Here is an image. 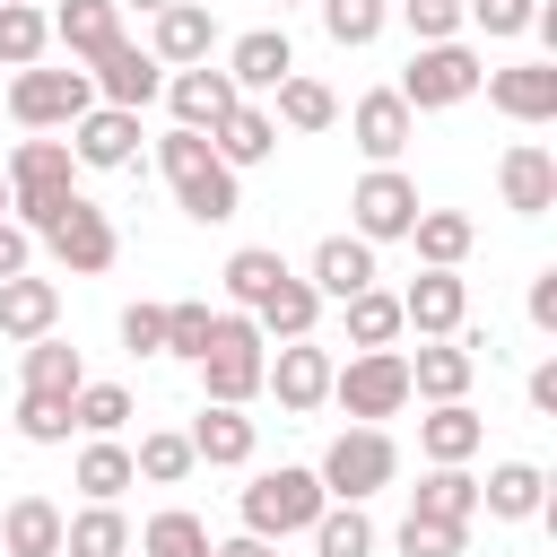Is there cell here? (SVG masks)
Listing matches in <instances>:
<instances>
[{
  "label": "cell",
  "instance_id": "6da1fadb",
  "mask_svg": "<svg viewBox=\"0 0 557 557\" xmlns=\"http://www.w3.org/2000/svg\"><path fill=\"white\" fill-rule=\"evenodd\" d=\"M157 174L174 183V200H183V218H200V226H226L235 209H244V183H235V165L209 148V131H165L157 139Z\"/></svg>",
  "mask_w": 557,
  "mask_h": 557
},
{
  "label": "cell",
  "instance_id": "7a4b0ae2",
  "mask_svg": "<svg viewBox=\"0 0 557 557\" xmlns=\"http://www.w3.org/2000/svg\"><path fill=\"white\" fill-rule=\"evenodd\" d=\"M261 366H270L261 322H252V313H218V322H209V348H200V392L226 400V409H244V400L261 392Z\"/></svg>",
  "mask_w": 557,
  "mask_h": 557
},
{
  "label": "cell",
  "instance_id": "3957f363",
  "mask_svg": "<svg viewBox=\"0 0 557 557\" xmlns=\"http://www.w3.org/2000/svg\"><path fill=\"white\" fill-rule=\"evenodd\" d=\"M331 400L357 418V426H383L409 409V357L400 348H357L348 366H331Z\"/></svg>",
  "mask_w": 557,
  "mask_h": 557
},
{
  "label": "cell",
  "instance_id": "277c9868",
  "mask_svg": "<svg viewBox=\"0 0 557 557\" xmlns=\"http://www.w3.org/2000/svg\"><path fill=\"white\" fill-rule=\"evenodd\" d=\"M322 505H331V496H322L313 470H252V487H244V531H252V540H296V531H313Z\"/></svg>",
  "mask_w": 557,
  "mask_h": 557
},
{
  "label": "cell",
  "instance_id": "5b68a950",
  "mask_svg": "<svg viewBox=\"0 0 557 557\" xmlns=\"http://www.w3.org/2000/svg\"><path fill=\"white\" fill-rule=\"evenodd\" d=\"M479 78H487V70H479V52H470L461 35H453V44H418L409 70H400V104H409V113H444V104H470Z\"/></svg>",
  "mask_w": 557,
  "mask_h": 557
},
{
  "label": "cell",
  "instance_id": "8992f818",
  "mask_svg": "<svg viewBox=\"0 0 557 557\" xmlns=\"http://www.w3.org/2000/svg\"><path fill=\"white\" fill-rule=\"evenodd\" d=\"M392 470H400V453H392V435L383 426H348V435H331V453H322V496H339V505H366V496H383L392 487Z\"/></svg>",
  "mask_w": 557,
  "mask_h": 557
},
{
  "label": "cell",
  "instance_id": "52a82bcc",
  "mask_svg": "<svg viewBox=\"0 0 557 557\" xmlns=\"http://www.w3.org/2000/svg\"><path fill=\"white\" fill-rule=\"evenodd\" d=\"M87 104H96V78H87L78 61H70V70H44V61H35V70L9 78V113H17L26 131H70Z\"/></svg>",
  "mask_w": 557,
  "mask_h": 557
},
{
  "label": "cell",
  "instance_id": "ba28073f",
  "mask_svg": "<svg viewBox=\"0 0 557 557\" xmlns=\"http://www.w3.org/2000/svg\"><path fill=\"white\" fill-rule=\"evenodd\" d=\"M418 209H426V200H418V183H409L400 165H366V174H357V191H348V218H357V235H366V244H400Z\"/></svg>",
  "mask_w": 557,
  "mask_h": 557
},
{
  "label": "cell",
  "instance_id": "9c48e42d",
  "mask_svg": "<svg viewBox=\"0 0 557 557\" xmlns=\"http://www.w3.org/2000/svg\"><path fill=\"white\" fill-rule=\"evenodd\" d=\"M261 392H278V409L287 418H313L322 400H331V348L305 331V339H278V357L261 366Z\"/></svg>",
  "mask_w": 557,
  "mask_h": 557
},
{
  "label": "cell",
  "instance_id": "30bf717a",
  "mask_svg": "<svg viewBox=\"0 0 557 557\" xmlns=\"http://www.w3.org/2000/svg\"><path fill=\"white\" fill-rule=\"evenodd\" d=\"M44 244H52V261H61L70 278H96V270H113V252H122V235H113V218H104L96 200H70V209L44 226Z\"/></svg>",
  "mask_w": 557,
  "mask_h": 557
},
{
  "label": "cell",
  "instance_id": "8fae6325",
  "mask_svg": "<svg viewBox=\"0 0 557 557\" xmlns=\"http://www.w3.org/2000/svg\"><path fill=\"white\" fill-rule=\"evenodd\" d=\"M70 157L96 165V174H131L139 165V113L131 104H87L70 122Z\"/></svg>",
  "mask_w": 557,
  "mask_h": 557
},
{
  "label": "cell",
  "instance_id": "7c38bea8",
  "mask_svg": "<svg viewBox=\"0 0 557 557\" xmlns=\"http://www.w3.org/2000/svg\"><path fill=\"white\" fill-rule=\"evenodd\" d=\"M87 78H96V104H131V113H139L148 96H165V61H157L148 44H131V35L104 44V52L87 61Z\"/></svg>",
  "mask_w": 557,
  "mask_h": 557
},
{
  "label": "cell",
  "instance_id": "4fadbf2b",
  "mask_svg": "<svg viewBox=\"0 0 557 557\" xmlns=\"http://www.w3.org/2000/svg\"><path fill=\"white\" fill-rule=\"evenodd\" d=\"M470 322V287H461V270H418L409 287H400V331H418V339H453Z\"/></svg>",
  "mask_w": 557,
  "mask_h": 557
},
{
  "label": "cell",
  "instance_id": "5bb4252c",
  "mask_svg": "<svg viewBox=\"0 0 557 557\" xmlns=\"http://www.w3.org/2000/svg\"><path fill=\"white\" fill-rule=\"evenodd\" d=\"M409 131H418V113L400 104V87H374V96H357V104H348V139L366 148V165H400Z\"/></svg>",
  "mask_w": 557,
  "mask_h": 557
},
{
  "label": "cell",
  "instance_id": "9a60e30c",
  "mask_svg": "<svg viewBox=\"0 0 557 557\" xmlns=\"http://www.w3.org/2000/svg\"><path fill=\"white\" fill-rule=\"evenodd\" d=\"M496 191H505L513 218H548V209H557V157H548L540 139H513V148L496 157Z\"/></svg>",
  "mask_w": 557,
  "mask_h": 557
},
{
  "label": "cell",
  "instance_id": "2e32d148",
  "mask_svg": "<svg viewBox=\"0 0 557 557\" xmlns=\"http://www.w3.org/2000/svg\"><path fill=\"white\" fill-rule=\"evenodd\" d=\"M479 87L505 122H557V61H513V70H487Z\"/></svg>",
  "mask_w": 557,
  "mask_h": 557
},
{
  "label": "cell",
  "instance_id": "e0dca14e",
  "mask_svg": "<svg viewBox=\"0 0 557 557\" xmlns=\"http://www.w3.org/2000/svg\"><path fill=\"white\" fill-rule=\"evenodd\" d=\"M305 287H313L322 305H348L357 287H374V244H366V235H322V244H313Z\"/></svg>",
  "mask_w": 557,
  "mask_h": 557
},
{
  "label": "cell",
  "instance_id": "ac0fdd59",
  "mask_svg": "<svg viewBox=\"0 0 557 557\" xmlns=\"http://www.w3.org/2000/svg\"><path fill=\"white\" fill-rule=\"evenodd\" d=\"M209 44H218V17H209L200 0H165V9H157V26H148V52H157L165 70L209 61Z\"/></svg>",
  "mask_w": 557,
  "mask_h": 557
},
{
  "label": "cell",
  "instance_id": "d6986e66",
  "mask_svg": "<svg viewBox=\"0 0 557 557\" xmlns=\"http://www.w3.org/2000/svg\"><path fill=\"white\" fill-rule=\"evenodd\" d=\"M470 374H479V357H470L461 331H453V339H426V348L409 357V400H461Z\"/></svg>",
  "mask_w": 557,
  "mask_h": 557
},
{
  "label": "cell",
  "instance_id": "ffe728a7",
  "mask_svg": "<svg viewBox=\"0 0 557 557\" xmlns=\"http://www.w3.org/2000/svg\"><path fill=\"white\" fill-rule=\"evenodd\" d=\"M165 104H174V122H183V131H218V113L235 104V78H226V70H209V61H191V70H174V78H165Z\"/></svg>",
  "mask_w": 557,
  "mask_h": 557
},
{
  "label": "cell",
  "instance_id": "44dd1931",
  "mask_svg": "<svg viewBox=\"0 0 557 557\" xmlns=\"http://www.w3.org/2000/svg\"><path fill=\"white\" fill-rule=\"evenodd\" d=\"M209 148H218V157H226L235 174H244V165H270V157H278V122H270L261 104H244V96H235V104L218 113V131H209Z\"/></svg>",
  "mask_w": 557,
  "mask_h": 557
},
{
  "label": "cell",
  "instance_id": "7402d4cb",
  "mask_svg": "<svg viewBox=\"0 0 557 557\" xmlns=\"http://www.w3.org/2000/svg\"><path fill=\"white\" fill-rule=\"evenodd\" d=\"M191 461H209V470H244V461H252V418L226 409V400H200V418H191Z\"/></svg>",
  "mask_w": 557,
  "mask_h": 557
},
{
  "label": "cell",
  "instance_id": "603a6c76",
  "mask_svg": "<svg viewBox=\"0 0 557 557\" xmlns=\"http://www.w3.org/2000/svg\"><path fill=\"white\" fill-rule=\"evenodd\" d=\"M540 505H548V470L540 461H496L479 479V513H496V522H531Z\"/></svg>",
  "mask_w": 557,
  "mask_h": 557
},
{
  "label": "cell",
  "instance_id": "cb8c5ba5",
  "mask_svg": "<svg viewBox=\"0 0 557 557\" xmlns=\"http://www.w3.org/2000/svg\"><path fill=\"white\" fill-rule=\"evenodd\" d=\"M61 522H70V513H61L52 496H9V505H0V548H9V557H61Z\"/></svg>",
  "mask_w": 557,
  "mask_h": 557
},
{
  "label": "cell",
  "instance_id": "d4e9b609",
  "mask_svg": "<svg viewBox=\"0 0 557 557\" xmlns=\"http://www.w3.org/2000/svg\"><path fill=\"white\" fill-rule=\"evenodd\" d=\"M296 70V44H287V26H252V35H235V52H226V78H235V96L244 87H278Z\"/></svg>",
  "mask_w": 557,
  "mask_h": 557
},
{
  "label": "cell",
  "instance_id": "484cf974",
  "mask_svg": "<svg viewBox=\"0 0 557 557\" xmlns=\"http://www.w3.org/2000/svg\"><path fill=\"white\" fill-rule=\"evenodd\" d=\"M52 44H61L70 61H96L104 44H122V9H113V0H61V9H52Z\"/></svg>",
  "mask_w": 557,
  "mask_h": 557
},
{
  "label": "cell",
  "instance_id": "4316f807",
  "mask_svg": "<svg viewBox=\"0 0 557 557\" xmlns=\"http://www.w3.org/2000/svg\"><path fill=\"white\" fill-rule=\"evenodd\" d=\"M487 444V418L470 400H435V418H418V453L426 461H470Z\"/></svg>",
  "mask_w": 557,
  "mask_h": 557
},
{
  "label": "cell",
  "instance_id": "83f0119b",
  "mask_svg": "<svg viewBox=\"0 0 557 557\" xmlns=\"http://www.w3.org/2000/svg\"><path fill=\"white\" fill-rule=\"evenodd\" d=\"M78 496L87 505H122V487H139V470H131V444L122 435H87V453H78Z\"/></svg>",
  "mask_w": 557,
  "mask_h": 557
},
{
  "label": "cell",
  "instance_id": "f1b7e54d",
  "mask_svg": "<svg viewBox=\"0 0 557 557\" xmlns=\"http://www.w3.org/2000/svg\"><path fill=\"white\" fill-rule=\"evenodd\" d=\"M52 322H61V287L52 278H26V270L0 278V331L9 339H44Z\"/></svg>",
  "mask_w": 557,
  "mask_h": 557
},
{
  "label": "cell",
  "instance_id": "f546056e",
  "mask_svg": "<svg viewBox=\"0 0 557 557\" xmlns=\"http://www.w3.org/2000/svg\"><path fill=\"white\" fill-rule=\"evenodd\" d=\"M409 244H418L426 270H461V252L479 244V226H470L461 209H418V218H409Z\"/></svg>",
  "mask_w": 557,
  "mask_h": 557
},
{
  "label": "cell",
  "instance_id": "4dcf8cb0",
  "mask_svg": "<svg viewBox=\"0 0 557 557\" xmlns=\"http://www.w3.org/2000/svg\"><path fill=\"white\" fill-rule=\"evenodd\" d=\"M252 322H261V339H305V331L322 322V296H313L296 270H287V278H278V287L252 305Z\"/></svg>",
  "mask_w": 557,
  "mask_h": 557
},
{
  "label": "cell",
  "instance_id": "1f68e13d",
  "mask_svg": "<svg viewBox=\"0 0 557 557\" xmlns=\"http://www.w3.org/2000/svg\"><path fill=\"white\" fill-rule=\"evenodd\" d=\"M61 557H131V522L122 505H87L61 522Z\"/></svg>",
  "mask_w": 557,
  "mask_h": 557
},
{
  "label": "cell",
  "instance_id": "d6a6232c",
  "mask_svg": "<svg viewBox=\"0 0 557 557\" xmlns=\"http://www.w3.org/2000/svg\"><path fill=\"white\" fill-rule=\"evenodd\" d=\"M270 96H278V113H270V122H287V131H331V122H339V96H331L322 78H305V70H287Z\"/></svg>",
  "mask_w": 557,
  "mask_h": 557
},
{
  "label": "cell",
  "instance_id": "836d02e7",
  "mask_svg": "<svg viewBox=\"0 0 557 557\" xmlns=\"http://www.w3.org/2000/svg\"><path fill=\"white\" fill-rule=\"evenodd\" d=\"M78 383H87V357H78L70 339H52V331H44V339H26V392H52V400H70Z\"/></svg>",
  "mask_w": 557,
  "mask_h": 557
},
{
  "label": "cell",
  "instance_id": "e575fe53",
  "mask_svg": "<svg viewBox=\"0 0 557 557\" xmlns=\"http://www.w3.org/2000/svg\"><path fill=\"white\" fill-rule=\"evenodd\" d=\"M409 513H444V522H470L479 513V479L461 470V461H426V479H418V505Z\"/></svg>",
  "mask_w": 557,
  "mask_h": 557
},
{
  "label": "cell",
  "instance_id": "d590c367",
  "mask_svg": "<svg viewBox=\"0 0 557 557\" xmlns=\"http://www.w3.org/2000/svg\"><path fill=\"white\" fill-rule=\"evenodd\" d=\"M52 44V17L35 0H0V70H35Z\"/></svg>",
  "mask_w": 557,
  "mask_h": 557
},
{
  "label": "cell",
  "instance_id": "8d00e7d4",
  "mask_svg": "<svg viewBox=\"0 0 557 557\" xmlns=\"http://www.w3.org/2000/svg\"><path fill=\"white\" fill-rule=\"evenodd\" d=\"M305 540H313V557H374V522H366V505H339V496L313 513Z\"/></svg>",
  "mask_w": 557,
  "mask_h": 557
},
{
  "label": "cell",
  "instance_id": "74e56055",
  "mask_svg": "<svg viewBox=\"0 0 557 557\" xmlns=\"http://www.w3.org/2000/svg\"><path fill=\"white\" fill-rule=\"evenodd\" d=\"M218 278H226L235 313H252V305H261V296H270V287L287 278V261H278L270 244H244V252H226V270H218Z\"/></svg>",
  "mask_w": 557,
  "mask_h": 557
},
{
  "label": "cell",
  "instance_id": "f35d334b",
  "mask_svg": "<svg viewBox=\"0 0 557 557\" xmlns=\"http://www.w3.org/2000/svg\"><path fill=\"white\" fill-rule=\"evenodd\" d=\"M218 540H209V522L200 513H183V505H165V513H148V531H139V557H209Z\"/></svg>",
  "mask_w": 557,
  "mask_h": 557
},
{
  "label": "cell",
  "instance_id": "ab89813d",
  "mask_svg": "<svg viewBox=\"0 0 557 557\" xmlns=\"http://www.w3.org/2000/svg\"><path fill=\"white\" fill-rule=\"evenodd\" d=\"M392 339H400V296L357 287L348 296V348H392Z\"/></svg>",
  "mask_w": 557,
  "mask_h": 557
},
{
  "label": "cell",
  "instance_id": "60d3db41",
  "mask_svg": "<svg viewBox=\"0 0 557 557\" xmlns=\"http://www.w3.org/2000/svg\"><path fill=\"white\" fill-rule=\"evenodd\" d=\"M70 426L78 435H122L131 426V392L122 383H78L70 392Z\"/></svg>",
  "mask_w": 557,
  "mask_h": 557
},
{
  "label": "cell",
  "instance_id": "b9f144b4",
  "mask_svg": "<svg viewBox=\"0 0 557 557\" xmlns=\"http://www.w3.org/2000/svg\"><path fill=\"white\" fill-rule=\"evenodd\" d=\"M131 470H139L148 487H174V479H191L200 461H191V435H174V426H157V435H139V453H131Z\"/></svg>",
  "mask_w": 557,
  "mask_h": 557
},
{
  "label": "cell",
  "instance_id": "7bdbcfd3",
  "mask_svg": "<svg viewBox=\"0 0 557 557\" xmlns=\"http://www.w3.org/2000/svg\"><path fill=\"white\" fill-rule=\"evenodd\" d=\"M383 17H392V0H322V35H331L339 52L374 44V35H383Z\"/></svg>",
  "mask_w": 557,
  "mask_h": 557
},
{
  "label": "cell",
  "instance_id": "ee69618b",
  "mask_svg": "<svg viewBox=\"0 0 557 557\" xmlns=\"http://www.w3.org/2000/svg\"><path fill=\"white\" fill-rule=\"evenodd\" d=\"M461 548H470V522H444V513L400 522V557H461Z\"/></svg>",
  "mask_w": 557,
  "mask_h": 557
},
{
  "label": "cell",
  "instance_id": "f6af8a7d",
  "mask_svg": "<svg viewBox=\"0 0 557 557\" xmlns=\"http://www.w3.org/2000/svg\"><path fill=\"white\" fill-rule=\"evenodd\" d=\"M209 322H218V313H209V305H191V296H183V305H165V357H191V366H200Z\"/></svg>",
  "mask_w": 557,
  "mask_h": 557
},
{
  "label": "cell",
  "instance_id": "bcb514c9",
  "mask_svg": "<svg viewBox=\"0 0 557 557\" xmlns=\"http://www.w3.org/2000/svg\"><path fill=\"white\" fill-rule=\"evenodd\" d=\"M17 435H26V444H70V400L26 392V400H17Z\"/></svg>",
  "mask_w": 557,
  "mask_h": 557
},
{
  "label": "cell",
  "instance_id": "7dc6e473",
  "mask_svg": "<svg viewBox=\"0 0 557 557\" xmlns=\"http://www.w3.org/2000/svg\"><path fill=\"white\" fill-rule=\"evenodd\" d=\"M400 17H409L418 44H453L461 35V0H400Z\"/></svg>",
  "mask_w": 557,
  "mask_h": 557
},
{
  "label": "cell",
  "instance_id": "c3c4849f",
  "mask_svg": "<svg viewBox=\"0 0 557 557\" xmlns=\"http://www.w3.org/2000/svg\"><path fill=\"white\" fill-rule=\"evenodd\" d=\"M461 17H470V26H487V35H531L540 0H461Z\"/></svg>",
  "mask_w": 557,
  "mask_h": 557
},
{
  "label": "cell",
  "instance_id": "681fc988",
  "mask_svg": "<svg viewBox=\"0 0 557 557\" xmlns=\"http://www.w3.org/2000/svg\"><path fill=\"white\" fill-rule=\"evenodd\" d=\"M122 348L131 357H165V305H131L122 313Z\"/></svg>",
  "mask_w": 557,
  "mask_h": 557
},
{
  "label": "cell",
  "instance_id": "f907efd6",
  "mask_svg": "<svg viewBox=\"0 0 557 557\" xmlns=\"http://www.w3.org/2000/svg\"><path fill=\"white\" fill-rule=\"evenodd\" d=\"M26 261H35V235H26V226H9V218H0V278H17V270H26Z\"/></svg>",
  "mask_w": 557,
  "mask_h": 557
},
{
  "label": "cell",
  "instance_id": "816d5d0a",
  "mask_svg": "<svg viewBox=\"0 0 557 557\" xmlns=\"http://www.w3.org/2000/svg\"><path fill=\"white\" fill-rule=\"evenodd\" d=\"M531 322H540V331H557V270H540V278H531Z\"/></svg>",
  "mask_w": 557,
  "mask_h": 557
},
{
  "label": "cell",
  "instance_id": "f5cc1de1",
  "mask_svg": "<svg viewBox=\"0 0 557 557\" xmlns=\"http://www.w3.org/2000/svg\"><path fill=\"white\" fill-rule=\"evenodd\" d=\"M531 409H540V418H557V357H540V366H531Z\"/></svg>",
  "mask_w": 557,
  "mask_h": 557
},
{
  "label": "cell",
  "instance_id": "db71d44e",
  "mask_svg": "<svg viewBox=\"0 0 557 557\" xmlns=\"http://www.w3.org/2000/svg\"><path fill=\"white\" fill-rule=\"evenodd\" d=\"M209 557H278V540H252V531H235V540H218Z\"/></svg>",
  "mask_w": 557,
  "mask_h": 557
},
{
  "label": "cell",
  "instance_id": "11a10c76",
  "mask_svg": "<svg viewBox=\"0 0 557 557\" xmlns=\"http://www.w3.org/2000/svg\"><path fill=\"white\" fill-rule=\"evenodd\" d=\"M113 9H148V17H157V9H165V0H113Z\"/></svg>",
  "mask_w": 557,
  "mask_h": 557
},
{
  "label": "cell",
  "instance_id": "9f6ffc18",
  "mask_svg": "<svg viewBox=\"0 0 557 557\" xmlns=\"http://www.w3.org/2000/svg\"><path fill=\"white\" fill-rule=\"evenodd\" d=\"M0 209H9V174H0Z\"/></svg>",
  "mask_w": 557,
  "mask_h": 557
},
{
  "label": "cell",
  "instance_id": "6f0895ef",
  "mask_svg": "<svg viewBox=\"0 0 557 557\" xmlns=\"http://www.w3.org/2000/svg\"><path fill=\"white\" fill-rule=\"evenodd\" d=\"M278 9H296V0H278Z\"/></svg>",
  "mask_w": 557,
  "mask_h": 557
}]
</instances>
